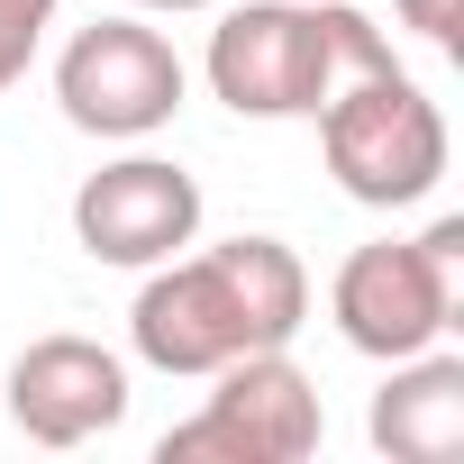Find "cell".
Instances as JSON below:
<instances>
[{
	"label": "cell",
	"mask_w": 464,
	"mask_h": 464,
	"mask_svg": "<svg viewBox=\"0 0 464 464\" xmlns=\"http://www.w3.org/2000/svg\"><path fill=\"white\" fill-rule=\"evenodd\" d=\"M392 37L346 0H246L209 28V92L237 119H319L337 82L382 73Z\"/></svg>",
	"instance_id": "cell-2"
},
{
	"label": "cell",
	"mask_w": 464,
	"mask_h": 464,
	"mask_svg": "<svg viewBox=\"0 0 464 464\" xmlns=\"http://www.w3.org/2000/svg\"><path fill=\"white\" fill-rule=\"evenodd\" d=\"M373 446L401 464H446L464 446V355H401L392 382L373 392Z\"/></svg>",
	"instance_id": "cell-9"
},
{
	"label": "cell",
	"mask_w": 464,
	"mask_h": 464,
	"mask_svg": "<svg viewBox=\"0 0 464 464\" xmlns=\"http://www.w3.org/2000/svg\"><path fill=\"white\" fill-rule=\"evenodd\" d=\"M328 437V410H319V382L292 364V346H256V355H227L209 373V401L164 428V464H301L319 455Z\"/></svg>",
	"instance_id": "cell-5"
},
{
	"label": "cell",
	"mask_w": 464,
	"mask_h": 464,
	"mask_svg": "<svg viewBox=\"0 0 464 464\" xmlns=\"http://www.w3.org/2000/svg\"><path fill=\"white\" fill-rule=\"evenodd\" d=\"M392 10H401V28H419L428 46H464V0H392Z\"/></svg>",
	"instance_id": "cell-11"
},
{
	"label": "cell",
	"mask_w": 464,
	"mask_h": 464,
	"mask_svg": "<svg viewBox=\"0 0 464 464\" xmlns=\"http://www.w3.org/2000/svg\"><path fill=\"white\" fill-rule=\"evenodd\" d=\"M46 28H55V0H0V92H19V73L37 64Z\"/></svg>",
	"instance_id": "cell-10"
},
{
	"label": "cell",
	"mask_w": 464,
	"mask_h": 464,
	"mask_svg": "<svg viewBox=\"0 0 464 464\" xmlns=\"http://www.w3.org/2000/svg\"><path fill=\"white\" fill-rule=\"evenodd\" d=\"M182 92H191V73H182L173 37L146 28V10L92 19V28L55 55V101H64V119H73L82 137H119V146H137V137L173 128Z\"/></svg>",
	"instance_id": "cell-6"
},
{
	"label": "cell",
	"mask_w": 464,
	"mask_h": 464,
	"mask_svg": "<svg viewBox=\"0 0 464 464\" xmlns=\"http://www.w3.org/2000/svg\"><path fill=\"white\" fill-rule=\"evenodd\" d=\"M128 364L101 337H37L10 364V428L28 446H92L128 419Z\"/></svg>",
	"instance_id": "cell-8"
},
{
	"label": "cell",
	"mask_w": 464,
	"mask_h": 464,
	"mask_svg": "<svg viewBox=\"0 0 464 464\" xmlns=\"http://www.w3.org/2000/svg\"><path fill=\"white\" fill-rule=\"evenodd\" d=\"M310 319V274L283 237H227L200 256H164L137 283L128 310V346L155 373H218L227 355L256 346H292Z\"/></svg>",
	"instance_id": "cell-1"
},
{
	"label": "cell",
	"mask_w": 464,
	"mask_h": 464,
	"mask_svg": "<svg viewBox=\"0 0 464 464\" xmlns=\"http://www.w3.org/2000/svg\"><path fill=\"white\" fill-rule=\"evenodd\" d=\"M455 301H464V218H437L428 237H382V246H355L328 283V319L355 355L373 364H401L419 346H437L455 328Z\"/></svg>",
	"instance_id": "cell-4"
},
{
	"label": "cell",
	"mask_w": 464,
	"mask_h": 464,
	"mask_svg": "<svg viewBox=\"0 0 464 464\" xmlns=\"http://www.w3.org/2000/svg\"><path fill=\"white\" fill-rule=\"evenodd\" d=\"M73 237H82L92 265L146 274V265H164L200 237V182L173 155H119L73 191Z\"/></svg>",
	"instance_id": "cell-7"
},
{
	"label": "cell",
	"mask_w": 464,
	"mask_h": 464,
	"mask_svg": "<svg viewBox=\"0 0 464 464\" xmlns=\"http://www.w3.org/2000/svg\"><path fill=\"white\" fill-rule=\"evenodd\" d=\"M319 155H328V173H337L346 200H364V209H410V200H428V191L446 182L455 137H446V110H437L401 64H382V73H355V82L328 92V110H319Z\"/></svg>",
	"instance_id": "cell-3"
},
{
	"label": "cell",
	"mask_w": 464,
	"mask_h": 464,
	"mask_svg": "<svg viewBox=\"0 0 464 464\" xmlns=\"http://www.w3.org/2000/svg\"><path fill=\"white\" fill-rule=\"evenodd\" d=\"M119 10H164L173 19V10H218V0H119Z\"/></svg>",
	"instance_id": "cell-12"
}]
</instances>
